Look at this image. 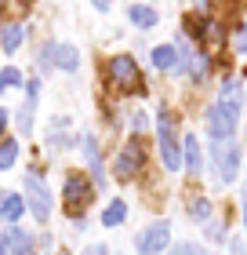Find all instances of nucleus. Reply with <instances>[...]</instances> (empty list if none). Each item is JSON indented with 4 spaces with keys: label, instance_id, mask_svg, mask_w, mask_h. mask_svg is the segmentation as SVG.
Segmentation results:
<instances>
[{
    "label": "nucleus",
    "instance_id": "obj_31",
    "mask_svg": "<svg viewBox=\"0 0 247 255\" xmlns=\"http://www.w3.org/2000/svg\"><path fill=\"white\" fill-rule=\"evenodd\" d=\"M0 91H4V84H0Z\"/></svg>",
    "mask_w": 247,
    "mask_h": 255
},
{
    "label": "nucleus",
    "instance_id": "obj_19",
    "mask_svg": "<svg viewBox=\"0 0 247 255\" xmlns=\"http://www.w3.org/2000/svg\"><path fill=\"white\" fill-rule=\"evenodd\" d=\"M33 102H37V99H29L26 106L18 110V128H22V131H29V128H33V117H29V113H33Z\"/></svg>",
    "mask_w": 247,
    "mask_h": 255
},
{
    "label": "nucleus",
    "instance_id": "obj_25",
    "mask_svg": "<svg viewBox=\"0 0 247 255\" xmlns=\"http://www.w3.org/2000/svg\"><path fill=\"white\" fill-rule=\"evenodd\" d=\"M207 237L211 241H222V226H207Z\"/></svg>",
    "mask_w": 247,
    "mask_h": 255
},
{
    "label": "nucleus",
    "instance_id": "obj_20",
    "mask_svg": "<svg viewBox=\"0 0 247 255\" xmlns=\"http://www.w3.org/2000/svg\"><path fill=\"white\" fill-rule=\"evenodd\" d=\"M18 80H22V73H18V69H15V66H7V69H0V84H4V88H11V84H18Z\"/></svg>",
    "mask_w": 247,
    "mask_h": 255
},
{
    "label": "nucleus",
    "instance_id": "obj_22",
    "mask_svg": "<svg viewBox=\"0 0 247 255\" xmlns=\"http://www.w3.org/2000/svg\"><path fill=\"white\" fill-rule=\"evenodd\" d=\"M174 255H207V252L196 248V245H178V248H174Z\"/></svg>",
    "mask_w": 247,
    "mask_h": 255
},
{
    "label": "nucleus",
    "instance_id": "obj_14",
    "mask_svg": "<svg viewBox=\"0 0 247 255\" xmlns=\"http://www.w3.org/2000/svg\"><path fill=\"white\" fill-rule=\"evenodd\" d=\"M80 142H84V157H87V164L95 168V186H98V182H102V157H98V146H95V138H91V135H84Z\"/></svg>",
    "mask_w": 247,
    "mask_h": 255
},
{
    "label": "nucleus",
    "instance_id": "obj_11",
    "mask_svg": "<svg viewBox=\"0 0 247 255\" xmlns=\"http://www.w3.org/2000/svg\"><path fill=\"white\" fill-rule=\"evenodd\" d=\"M182 149H185V168H189L193 175H200V171H204V153H200V142H196L193 135H185Z\"/></svg>",
    "mask_w": 247,
    "mask_h": 255
},
{
    "label": "nucleus",
    "instance_id": "obj_24",
    "mask_svg": "<svg viewBox=\"0 0 247 255\" xmlns=\"http://www.w3.org/2000/svg\"><path fill=\"white\" fill-rule=\"evenodd\" d=\"M229 255H247V248L240 245V241H229Z\"/></svg>",
    "mask_w": 247,
    "mask_h": 255
},
{
    "label": "nucleus",
    "instance_id": "obj_18",
    "mask_svg": "<svg viewBox=\"0 0 247 255\" xmlns=\"http://www.w3.org/2000/svg\"><path fill=\"white\" fill-rule=\"evenodd\" d=\"M15 160H18V142H11V138H7V142L0 146V168H11Z\"/></svg>",
    "mask_w": 247,
    "mask_h": 255
},
{
    "label": "nucleus",
    "instance_id": "obj_3",
    "mask_svg": "<svg viewBox=\"0 0 247 255\" xmlns=\"http://www.w3.org/2000/svg\"><path fill=\"white\" fill-rule=\"evenodd\" d=\"M237 113L240 110L226 106V102H215V106H211V113H207V135H211V142L233 138V131H237Z\"/></svg>",
    "mask_w": 247,
    "mask_h": 255
},
{
    "label": "nucleus",
    "instance_id": "obj_1",
    "mask_svg": "<svg viewBox=\"0 0 247 255\" xmlns=\"http://www.w3.org/2000/svg\"><path fill=\"white\" fill-rule=\"evenodd\" d=\"M62 201H66V212L69 215H80L91 201H95V186H91V179L80 175V171L66 175V182H62Z\"/></svg>",
    "mask_w": 247,
    "mask_h": 255
},
{
    "label": "nucleus",
    "instance_id": "obj_10",
    "mask_svg": "<svg viewBox=\"0 0 247 255\" xmlns=\"http://www.w3.org/2000/svg\"><path fill=\"white\" fill-rule=\"evenodd\" d=\"M4 237V245H7V255H33V241L26 230H18V226H11L7 234H0Z\"/></svg>",
    "mask_w": 247,
    "mask_h": 255
},
{
    "label": "nucleus",
    "instance_id": "obj_12",
    "mask_svg": "<svg viewBox=\"0 0 247 255\" xmlns=\"http://www.w3.org/2000/svg\"><path fill=\"white\" fill-rule=\"evenodd\" d=\"M127 18H131L138 29H153V26H157V11L146 7V4H131V7H127Z\"/></svg>",
    "mask_w": 247,
    "mask_h": 255
},
{
    "label": "nucleus",
    "instance_id": "obj_7",
    "mask_svg": "<svg viewBox=\"0 0 247 255\" xmlns=\"http://www.w3.org/2000/svg\"><path fill=\"white\" fill-rule=\"evenodd\" d=\"M142 164H146L142 146H138V142H127V146L120 149V157H116L113 171H116V179H135L138 171H142Z\"/></svg>",
    "mask_w": 247,
    "mask_h": 255
},
{
    "label": "nucleus",
    "instance_id": "obj_5",
    "mask_svg": "<svg viewBox=\"0 0 247 255\" xmlns=\"http://www.w3.org/2000/svg\"><path fill=\"white\" fill-rule=\"evenodd\" d=\"M109 80L120 91H142V73H138V66L131 55H113L109 62Z\"/></svg>",
    "mask_w": 247,
    "mask_h": 255
},
{
    "label": "nucleus",
    "instance_id": "obj_27",
    "mask_svg": "<svg viewBox=\"0 0 247 255\" xmlns=\"http://www.w3.org/2000/svg\"><path fill=\"white\" fill-rule=\"evenodd\" d=\"M244 226H247V179H244Z\"/></svg>",
    "mask_w": 247,
    "mask_h": 255
},
{
    "label": "nucleus",
    "instance_id": "obj_16",
    "mask_svg": "<svg viewBox=\"0 0 247 255\" xmlns=\"http://www.w3.org/2000/svg\"><path fill=\"white\" fill-rule=\"evenodd\" d=\"M18 44H22V26H4V29H0V48H4L7 55L15 51Z\"/></svg>",
    "mask_w": 247,
    "mask_h": 255
},
{
    "label": "nucleus",
    "instance_id": "obj_30",
    "mask_svg": "<svg viewBox=\"0 0 247 255\" xmlns=\"http://www.w3.org/2000/svg\"><path fill=\"white\" fill-rule=\"evenodd\" d=\"M0 255H7V245H4V237H0Z\"/></svg>",
    "mask_w": 247,
    "mask_h": 255
},
{
    "label": "nucleus",
    "instance_id": "obj_15",
    "mask_svg": "<svg viewBox=\"0 0 247 255\" xmlns=\"http://www.w3.org/2000/svg\"><path fill=\"white\" fill-rule=\"evenodd\" d=\"M124 219H127V204H124V201H113V204L102 212V223H105V226H120Z\"/></svg>",
    "mask_w": 247,
    "mask_h": 255
},
{
    "label": "nucleus",
    "instance_id": "obj_21",
    "mask_svg": "<svg viewBox=\"0 0 247 255\" xmlns=\"http://www.w3.org/2000/svg\"><path fill=\"white\" fill-rule=\"evenodd\" d=\"M233 40H237V51L244 55V51H247V26H240V29H237V37H233Z\"/></svg>",
    "mask_w": 247,
    "mask_h": 255
},
{
    "label": "nucleus",
    "instance_id": "obj_13",
    "mask_svg": "<svg viewBox=\"0 0 247 255\" xmlns=\"http://www.w3.org/2000/svg\"><path fill=\"white\" fill-rule=\"evenodd\" d=\"M22 197H15V193H0V219H7V223H15V219L22 215Z\"/></svg>",
    "mask_w": 247,
    "mask_h": 255
},
{
    "label": "nucleus",
    "instance_id": "obj_6",
    "mask_svg": "<svg viewBox=\"0 0 247 255\" xmlns=\"http://www.w3.org/2000/svg\"><path fill=\"white\" fill-rule=\"evenodd\" d=\"M26 201H29V212L37 215V223H48V215H51V193H48V186H44L37 175L26 179Z\"/></svg>",
    "mask_w": 247,
    "mask_h": 255
},
{
    "label": "nucleus",
    "instance_id": "obj_9",
    "mask_svg": "<svg viewBox=\"0 0 247 255\" xmlns=\"http://www.w3.org/2000/svg\"><path fill=\"white\" fill-rule=\"evenodd\" d=\"M40 59H44V66H58V69H66V73H73V69L80 66L77 48H69V44H48Z\"/></svg>",
    "mask_w": 247,
    "mask_h": 255
},
{
    "label": "nucleus",
    "instance_id": "obj_8",
    "mask_svg": "<svg viewBox=\"0 0 247 255\" xmlns=\"http://www.w3.org/2000/svg\"><path fill=\"white\" fill-rule=\"evenodd\" d=\"M167 241H171L167 223H153V226H146L142 234H138V252L142 255H157V252L167 248Z\"/></svg>",
    "mask_w": 247,
    "mask_h": 255
},
{
    "label": "nucleus",
    "instance_id": "obj_17",
    "mask_svg": "<svg viewBox=\"0 0 247 255\" xmlns=\"http://www.w3.org/2000/svg\"><path fill=\"white\" fill-rule=\"evenodd\" d=\"M153 66L157 69H174V48H167V44H164V48H153Z\"/></svg>",
    "mask_w": 247,
    "mask_h": 255
},
{
    "label": "nucleus",
    "instance_id": "obj_23",
    "mask_svg": "<svg viewBox=\"0 0 247 255\" xmlns=\"http://www.w3.org/2000/svg\"><path fill=\"white\" fill-rule=\"evenodd\" d=\"M207 212H211V204H207V201H196V204H193V215H200V219H204Z\"/></svg>",
    "mask_w": 247,
    "mask_h": 255
},
{
    "label": "nucleus",
    "instance_id": "obj_29",
    "mask_svg": "<svg viewBox=\"0 0 247 255\" xmlns=\"http://www.w3.org/2000/svg\"><path fill=\"white\" fill-rule=\"evenodd\" d=\"M91 4H95L98 11H105V7H109V0H91Z\"/></svg>",
    "mask_w": 247,
    "mask_h": 255
},
{
    "label": "nucleus",
    "instance_id": "obj_4",
    "mask_svg": "<svg viewBox=\"0 0 247 255\" xmlns=\"http://www.w3.org/2000/svg\"><path fill=\"white\" fill-rule=\"evenodd\" d=\"M157 135H160V157H164V164H167V171H178L182 168V149H178L174 124H171L167 113H160V117H157Z\"/></svg>",
    "mask_w": 247,
    "mask_h": 255
},
{
    "label": "nucleus",
    "instance_id": "obj_28",
    "mask_svg": "<svg viewBox=\"0 0 247 255\" xmlns=\"http://www.w3.org/2000/svg\"><path fill=\"white\" fill-rule=\"evenodd\" d=\"M4 128H7V110H0V135H4Z\"/></svg>",
    "mask_w": 247,
    "mask_h": 255
},
{
    "label": "nucleus",
    "instance_id": "obj_26",
    "mask_svg": "<svg viewBox=\"0 0 247 255\" xmlns=\"http://www.w3.org/2000/svg\"><path fill=\"white\" fill-rule=\"evenodd\" d=\"M84 255H105V245H91V248H87Z\"/></svg>",
    "mask_w": 247,
    "mask_h": 255
},
{
    "label": "nucleus",
    "instance_id": "obj_2",
    "mask_svg": "<svg viewBox=\"0 0 247 255\" xmlns=\"http://www.w3.org/2000/svg\"><path fill=\"white\" fill-rule=\"evenodd\" d=\"M211 164L218 171V182H233L240 171V146L233 138H222V142H211Z\"/></svg>",
    "mask_w": 247,
    "mask_h": 255
}]
</instances>
